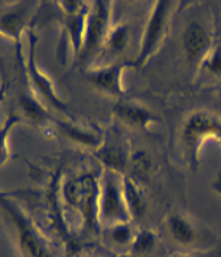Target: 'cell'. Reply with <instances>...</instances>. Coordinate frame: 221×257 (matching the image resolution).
<instances>
[{"label": "cell", "mask_w": 221, "mask_h": 257, "mask_svg": "<svg viewBox=\"0 0 221 257\" xmlns=\"http://www.w3.org/2000/svg\"><path fill=\"white\" fill-rule=\"evenodd\" d=\"M100 159H103V162L107 166H110L112 169H123L126 166V164H128L126 155L122 152L120 149H117V148L103 149L100 152Z\"/></svg>", "instance_id": "7c38bea8"}, {"label": "cell", "mask_w": 221, "mask_h": 257, "mask_svg": "<svg viewBox=\"0 0 221 257\" xmlns=\"http://www.w3.org/2000/svg\"><path fill=\"white\" fill-rule=\"evenodd\" d=\"M208 138L221 143L220 117L204 110L189 114L181 130V143L186 162L194 171L199 165V149Z\"/></svg>", "instance_id": "6da1fadb"}, {"label": "cell", "mask_w": 221, "mask_h": 257, "mask_svg": "<svg viewBox=\"0 0 221 257\" xmlns=\"http://www.w3.org/2000/svg\"><path fill=\"white\" fill-rule=\"evenodd\" d=\"M202 67L205 71H208L209 74L221 77V47L212 48L207 55V58L204 59Z\"/></svg>", "instance_id": "4fadbf2b"}, {"label": "cell", "mask_w": 221, "mask_h": 257, "mask_svg": "<svg viewBox=\"0 0 221 257\" xmlns=\"http://www.w3.org/2000/svg\"><path fill=\"white\" fill-rule=\"evenodd\" d=\"M129 165H130V169H132L133 175L138 176L139 179H145L151 172L152 161L143 151L138 149V151H135L130 155Z\"/></svg>", "instance_id": "30bf717a"}, {"label": "cell", "mask_w": 221, "mask_h": 257, "mask_svg": "<svg viewBox=\"0 0 221 257\" xmlns=\"http://www.w3.org/2000/svg\"><path fill=\"white\" fill-rule=\"evenodd\" d=\"M182 49L186 61L191 65H198L207 58L211 48V35L208 29L197 21L186 26L185 34L182 38Z\"/></svg>", "instance_id": "5b68a950"}, {"label": "cell", "mask_w": 221, "mask_h": 257, "mask_svg": "<svg viewBox=\"0 0 221 257\" xmlns=\"http://www.w3.org/2000/svg\"><path fill=\"white\" fill-rule=\"evenodd\" d=\"M117 116L122 120H125L130 126L138 128L148 130L149 126L155 121V116L146 107L136 104V103H119L116 105Z\"/></svg>", "instance_id": "52a82bcc"}, {"label": "cell", "mask_w": 221, "mask_h": 257, "mask_svg": "<svg viewBox=\"0 0 221 257\" xmlns=\"http://www.w3.org/2000/svg\"><path fill=\"white\" fill-rule=\"evenodd\" d=\"M172 6H174V3L166 2V0H161V2L155 3L151 16L145 26L139 55L135 62L138 67L145 65L152 55L162 45L166 31H168V21H169V13H171Z\"/></svg>", "instance_id": "7a4b0ae2"}, {"label": "cell", "mask_w": 221, "mask_h": 257, "mask_svg": "<svg viewBox=\"0 0 221 257\" xmlns=\"http://www.w3.org/2000/svg\"><path fill=\"white\" fill-rule=\"evenodd\" d=\"M129 39V29L126 25H117L116 28L110 29L107 39H105V44L107 48L112 51V52H122L126 45H128Z\"/></svg>", "instance_id": "8fae6325"}, {"label": "cell", "mask_w": 221, "mask_h": 257, "mask_svg": "<svg viewBox=\"0 0 221 257\" xmlns=\"http://www.w3.org/2000/svg\"><path fill=\"white\" fill-rule=\"evenodd\" d=\"M123 189H125V197H126V204L130 217H142L145 212V202L139 194L136 185L133 184L132 179H125L123 182Z\"/></svg>", "instance_id": "9c48e42d"}, {"label": "cell", "mask_w": 221, "mask_h": 257, "mask_svg": "<svg viewBox=\"0 0 221 257\" xmlns=\"http://www.w3.org/2000/svg\"><path fill=\"white\" fill-rule=\"evenodd\" d=\"M132 237V231L128 227L126 222L122 224H115L110 228V238L116 243V244H126L130 241Z\"/></svg>", "instance_id": "5bb4252c"}, {"label": "cell", "mask_w": 221, "mask_h": 257, "mask_svg": "<svg viewBox=\"0 0 221 257\" xmlns=\"http://www.w3.org/2000/svg\"><path fill=\"white\" fill-rule=\"evenodd\" d=\"M168 230L175 240L181 244H192L198 240L197 228L184 215L174 214L168 220Z\"/></svg>", "instance_id": "ba28073f"}, {"label": "cell", "mask_w": 221, "mask_h": 257, "mask_svg": "<svg viewBox=\"0 0 221 257\" xmlns=\"http://www.w3.org/2000/svg\"><path fill=\"white\" fill-rule=\"evenodd\" d=\"M212 189H214V191H215V192H217V194L221 197V176L217 179V181H215V182H214V184H212Z\"/></svg>", "instance_id": "9a60e30c"}, {"label": "cell", "mask_w": 221, "mask_h": 257, "mask_svg": "<svg viewBox=\"0 0 221 257\" xmlns=\"http://www.w3.org/2000/svg\"><path fill=\"white\" fill-rule=\"evenodd\" d=\"M128 62H119L112 64L108 67L100 68L90 74V80L95 84L100 90L107 91L115 95H120L123 93L122 87V78H123V71L126 70Z\"/></svg>", "instance_id": "8992f818"}, {"label": "cell", "mask_w": 221, "mask_h": 257, "mask_svg": "<svg viewBox=\"0 0 221 257\" xmlns=\"http://www.w3.org/2000/svg\"><path fill=\"white\" fill-rule=\"evenodd\" d=\"M110 6L107 2H95L93 12L88 16L85 25V32L82 39V55L91 57L94 52L105 44L107 35L110 32L108 28Z\"/></svg>", "instance_id": "3957f363"}, {"label": "cell", "mask_w": 221, "mask_h": 257, "mask_svg": "<svg viewBox=\"0 0 221 257\" xmlns=\"http://www.w3.org/2000/svg\"><path fill=\"white\" fill-rule=\"evenodd\" d=\"M101 215L107 221L115 224L126 222L130 218V214L126 204L125 189L116 181L115 174H107L104 176L103 199H101Z\"/></svg>", "instance_id": "277c9868"}]
</instances>
